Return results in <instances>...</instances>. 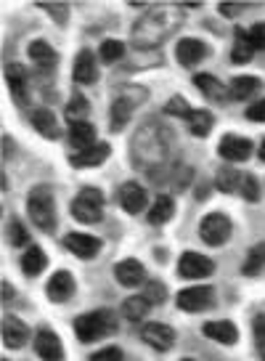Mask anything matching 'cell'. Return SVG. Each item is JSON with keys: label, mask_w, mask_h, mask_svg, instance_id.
<instances>
[{"label": "cell", "mask_w": 265, "mask_h": 361, "mask_svg": "<svg viewBox=\"0 0 265 361\" xmlns=\"http://www.w3.org/2000/svg\"><path fill=\"white\" fill-rule=\"evenodd\" d=\"M3 141H6V152H3V157L8 159V154H11V138H8V135H3Z\"/></svg>", "instance_id": "cell-46"}, {"label": "cell", "mask_w": 265, "mask_h": 361, "mask_svg": "<svg viewBox=\"0 0 265 361\" xmlns=\"http://www.w3.org/2000/svg\"><path fill=\"white\" fill-rule=\"evenodd\" d=\"M45 266H48V255H45L40 247H30L22 255V271L27 274V276H37V274H43Z\"/></svg>", "instance_id": "cell-27"}, {"label": "cell", "mask_w": 265, "mask_h": 361, "mask_svg": "<svg viewBox=\"0 0 265 361\" xmlns=\"http://www.w3.org/2000/svg\"><path fill=\"white\" fill-rule=\"evenodd\" d=\"M27 213L32 218V224L45 231V234H54L56 228V204H54V192L51 186H35L27 200Z\"/></svg>", "instance_id": "cell-3"}, {"label": "cell", "mask_w": 265, "mask_h": 361, "mask_svg": "<svg viewBox=\"0 0 265 361\" xmlns=\"http://www.w3.org/2000/svg\"><path fill=\"white\" fill-rule=\"evenodd\" d=\"M37 6H40V8H48L56 22H61V24L66 22V6L64 3H37Z\"/></svg>", "instance_id": "cell-42"}, {"label": "cell", "mask_w": 265, "mask_h": 361, "mask_svg": "<svg viewBox=\"0 0 265 361\" xmlns=\"http://www.w3.org/2000/svg\"><path fill=\"white\" fill-rule=\"evenodd\" d=\"M35 350L43 361H64V345L56 332H51L48 327L37 329V338H35Z\"/></svg>", "instance_id": "cell-11"}, {"label": "cell", "mask_w": 265, "mask_h": 361, "mask_svg": "<svg viewBox=\"0 0 265 361\" xmlns=\"http://www.w3.org/2000/svg\"><path fill=\"white\" fill-rule=\"evenodd\" d=\"M45 295H48V300H54V303H66V300L75 295V276H72L69 271H56L54 276L48 279Z\"/></svg>", "instance_id": "cell-14"}, {"label": "cell", "mask_w": 265, "mask_h": 361, "mask_svg": "<svg viewBox=\"0 0 265 361\" xmlns=\"http://www.w3.org/2000/svg\"><path fill=\"white\" fill-rule=\"evenodd\" d=\"M30 338V327L16 316H6L3 319V345L6 348H22Z\"/></svg>", "instance_id": "cell-19"}, {"label": "cell", "mask_w": 265, "mask_h": 361, "mask_svg": "<svg viewBox=\"0 0 265 361\" xmlns=\"http://www.w3.org/2000/svg\"><path fill=\"white\" fill-rule=\"evenodd\" d=\"M218 154L228 162H244V159L252 154V141L236 133H226L218 144Z\"/></svg>", "instance_id": "cell-8"}, {"label": "cell", "mask_w": 265, "mask_h": 361, "mask_svg": "<svg viewBox=\"0 0 265 361\" xmlns=\"http://www.w3.org/2000/svg\"><path fill=\"white\" fill-rule=\"evenodd\" d=\"M72 215L80 224H99L101 215H104V194L93 186L82 189L72 202Z\"/></svg>", "instance_id": "cell-5"}, {"label": "cell", "mask_w": 265, "mask_h": 361, "mask_svg": "<svg viewBox=\"0 0 265 361\" xmlns=\"http://www.w3.org/2000/svg\"><path fill=\"white\" fill-rule=\"evenodd\" d=\"M178 27H180V13L167 6H156L132 24V45L135 48H156L165 43Z\"/></svg>", "instance_id": "cell-1"}, {"label": "cell", "mask_w": 265, "mask_h": 361, "mask_svg": "<svg viewBox=\"0 0 265 361\" xmlns=\"http://www.w3.org/2000/svg\"><path fill=\"white\" fill-rule=\"evenodd\" d=\"M175 215V202H173V197L170 194H159L152 204V210H149V224L154 226H162L167 224L170 218Z\"/></svg>", "instance_id": "cell-25"}, {"label": "cell", "mask_w": 265, "mask_h": 361, "mask_svg": "<svg viewBox=\"0 0 265 361\" xmlns=\"http://www.w3.org/2000/svg\"><path fill=\"white\" fill-rule=\"evenodd\" d=\"M188 128H191V133L199 135V138H204V135L212 130V125H215V117H212L207 109H194V112L186 117Z\"/></svg>", "instance_id": "cell-30"}, {"label": "cell", "mask_w": 265, "mask_h": 361, "mask_svg": "<svg viewBox=\"0 0 265 361\" xmlns=\"http://www.w3.org/2000/svg\"><path fill=\"white\" fill-rule=\"evenodd\" d=\"M239 194H242L244 200H249V202H257L260 200V183H257V178L254 176H244Z\"/></svg>", "instance_id": "cell-38"}, {"label": "cell", "mask_w": 265, "mask_h": 361, "mask_svg": "<svg viewBox=\"0 0 265 361\" xmlns=\"http://www.w3.org/2000/svg\"><path fill=\"white\" fill-rule=\"evenodd\" d=\"M30 59L35 61V67L43 69V72H51V69L56 67V61H58L56 51L45 43V40H35V43L30 45Z\"/></svg>", "instance_id": "cell-23"}, {"label": "cell", "mask_w": 265, "mask_h": 361, "mask_svg": "<svg viewBox=\"0 0 265 361\" xmlns=\"http://www.w3.org/2000/svg\"><path fill=\"white\" fill-rule=\"evenodd\" d=\"M149 311H152V303L146 300V295H132L122 303V316L130 319V322H141Z\"/></svg>", "instance_id": "cell-28"}, {"label": "cell", "mask_w": 265, "mask_h": 361, "mask_svg": "<svg viewBox=\"0 0 265 361\" xmlns=\"http://www.w3.org/2000/svg\"><path fill=\"white\" fill-rule=\"evenodd\" d=\"M247 35L254 51H265V22H257L252 30H247Z\"/></svg>", "instance_id": "cell-39"}, {"label": "cell", "mask_w": 265, "mask_h": 361, "mask_svg": "<svg viewBox=\"0 0 265 361\" xmlns=\"http://www.w3.org/2000/svg\"><path fill=\"white\" fill-rule=\"evenodd\" d=\"M247 120H252V123H265V99L263 102L252 104V106L247 109Z\"/></svg>", "instance_id": "cell-44"}, {"label": "cell", "mask_w": 265, "mask_h": 361, "mask_svg": "<svg viewBox=\"0 0 265 361\" xmlns=\"http://www.w3.org/2000/svg\"><path fill=\"white\" fill-rule=\"evenodd\" d=\"M260 159H263V162H265V141H263V144H260Z\"/></svg>", "instance_id": "cell-48"}, {"label": "cell", "mask_w": 265, "mask_h": 361, "mask_svg": "<svg viewBox=\"0 0 265 361\" xmlns=\"http://www.w3.org/2000/svg\"><path fill=\"white\" fill-rule=\"evenodd\" d=\"M117 332V314L111 308H99L75 319V335L82 343H96Z\"/></svg>", "instance_id": "cell-2"}, {"label": "cell", "mask_w": 265, "mask_h": 361, "mask_svg": "<svg viewBox=\"0 0 265 361\" xmlns=\"http://www.w3.org/2000/svg\"><path fill=\"white\" fill-rule=\"evenodd\" d=\"M114 276L125 287H138V284L146 282V269L144 263H138L135 258H125L114 266Z\"/></svg>", "instance_id": "cell-18"}, {"label": "cell", "mask_w": 265, "mask_h": 361, "mask_svg": "<svg viewBox=\"0 0 265 361\" xmlns=\"http://www.w3.org/2000/svg\"><path fill=\"white\" fill-rule=\"evenodd\" d=\"M194 85H197L207 99H212L215 104H226L228 102V88L223 85L218 78H212V75H207V72H202V75H197L194 78Z\"/></svg>", "instance_id": "cell-22"}, {"label": "cell", "mask_w": 265, "mask_h": 361, "mask_svg": "<svg viewBox=\"0 0 265 361\" xmlns=\"http://www.w3.org/2000/svg\"><path fill=\"white\" fill-rule=\"evenodd\" d=\"M144 295H146V300H149L152 305H159V303H165V300H167V287L162 282H149V284H146Z\"/></svg>", "instance_id": "cell-37"}, {"label": "cell", "mask_w": 265, "mask_h": 361, "mask_svg": "<svg viewBox=\"0 0 265 361\" xmlns=\"http://www.w3.org/2000/svg\"><path fill=\"white\" fill-rule=\"evenodd\" d=\"M90 114V104L85 96H75L72 102L66 104V120H69V125L75 123H88L85 117Z\"/></svg>", "instance_id": "cell-32"}, {"label": "cell", "mask_w": 265, "mask_h": 361, "mask_svg": "<svg viewBox=\"0 0 265 361\" xmlns=\"http://www.w3.org/2000/svg\"><path fill=\"white\" fill-rule=\"evenodd\" d=\"M125 56V45L120 40H106V43H101V59L104 61H117V59Z\"/></svg>", "instance_id": "cell-36"}, {"label": "cell", "mask_w": 265, "mask_h": 361, "mask_svg": "<svg viewBox=\"0 0 265 361\" xmlns=\"http://www.w3.org/2000/svg\"><path fill=\"white\" fill-rule=\"evenodd\" d=\"M146 102V88H138V85H128V88H122V93L114 99L111 104V123L109 128L117 133L122 130L125 125L130 123V114L135 106H141Z\"/></svg>", "instance_id": "cell-4"}, {"label": "cell", "mask_w": 265, "mask_h": 361, "mask_svg": "<svg viewBox=\"0 0 265 361\" xmlns=\"http://www.w3.org/2000/svg\"><path fill=\"white\" fill-rule=\"evenodd\" d=\"M202 332H204V338L215 340V343H223V345H233L236 340H239V329H236V324L233 322H207L204 327H202Z\"/></svg>", "instance_id": "cell-21"}, {"label": "cell", "mask_w": 265, "mask_h": 361, "mask_svg": "<svg viewBox=\"0 0 265 361\" xmlns=\"http://www.w3.org/2000/svg\"><path fill=\"white\" fill-rule=\"evenodd\" d=\"M8 234H11V242L16 245V247H24V245L30 242V237H27V231H24V226H22V221H16V218H13L11 226H8Z\"/></svg>", "instance_id": "cell-40"}, {"label": "cell", "mask_w": 265, "mask_h": 361, "mask_svg": "<svg viewBox=\"0 0 265 361\" xmlns=\"http://www.w3.org/2000/svg\"><path fill=\"white\" fill-rule=\"evenodd\" d=\"M180 361H194V359H180Z\"/></svg>", "instance_id": "cell-49"}, {"label": "cell", "mask_w": 265, "mask_h": 361, "mask_svg": "<svg viewBox=\"0 0 265 361\" xmlns=\"http://www.w3.org/2000/svg\"><path fill=\"white\" fill-rule=\"evenodd\" d=\"M242 173H236L233 168H221L218 170V189L226 194H233L242 189Z\"/></svg>", "instance_id": "cell-34"}, {"label": "cell", "mask_w": 265, "mask_h": 361, "mask_svg": "<svg viewBox=\"0 0 265 361\" xmlns=\"http://www.w3.org/2000/svg\"><path fill=\"white\" fill-rule=\"evenodd\" d=\"M254 343H257L260 350H265V314L254 319Z\"/></svg>", "instance_id": "cell-43"}, {"label": "cell", "mask_w": 265, "mask_h": 361, "mask_svg": "<svg viewBox=\"0 0 265 361\" xmlns=\"http://www.w3.org/2000/svg\"><path fill=\"white\" fill-rule=\"evenodd\" d=\"M199 237L212 247H221L223 242L231 237V218H226L223 213H210L207 218H202Z\"/></svg>", "instance_id": "cell-6"}, {"label": "cell", "mask_w": 265, "mask_h": 361, "mask_svg": "<svg viewBox=\"0 0 265 361\" xmlns=\"http://www.w3.org/2000/svg\"><path fill=\"white\" fill-rule=\"evenodd\" d=\"M72 75L78 82L82 85H90V82H96L99 80V67H96V56H93V51L88 48H82L75 59V69H72Z\"/></svg>", "instance_id": "cell-20"}, {"label": "cell", "mask_w": 265, "mask_h": 361, "mask_svg": "<svg viewBox=\"0 0 265 361\" xmlns=\"http://www.w3.org/2000/svg\"><path fill=\"white\" fill-rule=\"evenodd\" d=\"M69 141H72V147H80V152H82V149H90L96 144V128L90 123L69 125Z\"/></svg>", "instance_id": "cell-26"}, {"label": "cell", "mask_w": 265, "mask_h": 361, "mask_svg": "<svg viewBox=\"0 0 265 361\" xmlns=\"http://www.w3.org/2000/svg\"><path fill=\"white\" fill-rule=\"evenodd\" d=\"M191 112H194V109H191L186 104V99H180V96H173V99L165 104V114H170V117H183V120H186Z\"/></svg>", "instance_id": "cell-35"}, {"label": "cell", "mask_w": 265, "mask_h": 361, "mask_svg": "<svg viewBox=\"0 0 265 361\" xmlns=\"http://www.w3.org/2000/svg\"><path fill=\"white\" fill-rule=\"evenodd\" d=\"M32 125L37 128V133H43L48 141H56L58 138V117H56L51 109H37L32 112Z\"/></svg>", "instance_id": "cell-24"}, {"label": "cell", "mask_w": 265, "mask_h": 361, "mask_svg": "<svg viewBox=\"0 0 265 361\" xmlns=\"http://www.w3.org/2000/svg\"><path fill=\"white\" fill-rule=\"evenodd\" d=\"M178 61L183 64V67H197L202 59L210 56V48L202 43V40H197V37H183V40H178Z\"/></svg>", "instance_id": "cell-15"}, {"label": "cell", "mask_w": 265, "mask_h": 361, "mask_svg": "<svg viewBox=\"0 0 265 361\" xmlns=\"http://www.w3.org/2000/svg\"><path fill=\"white\" fill-rule=\"evenodd\" d=\"M212 271H215V263L199 252H183L180 263H178V274L186 279H202V276H210Z\"/></svg>", "instance_id": "cell-9"}, {"label": "cell", "mask_w": 265, "mask_h": 361, "mask_svg": "<svg viewBox=\"0 0 265 361\" xmlns=\"http://www.w3.org/2000/svg\"><path fill=\"white\" fill-rule=\"evenodd\" d=\"M111 154V147L109 144H93L90 149H82L78 154H72L69 157V165L72 168H99L104 165Z\"/></svg>", "instance_id": "cell-17"}, {"label": "cell", "mask_w": 265, "mask_h": 361, "mask_svg": "<svg viewBox=\"0 0 265 361\" xmlns=\"http://www.w3.org/2000/svg\"><path fill=\"white\" fill-rule=\"evenodd\" d=\"M90 361H122V348H117V345L101 348V350H96V353L90 356Z\"/></svg>", "instance_id": "cell-41"}, {"label": "cell", "mask_w": 265, "mask_h": 361, "mask_svg": "<svg viewBox=\"0 0 265 361\" xmlns=\"http://www.w3.org/2000/svg\"><path fill=\"white\" fill-rule=\"evenodd\" d=\"M3 361H8V359H3Z\"/></svg>", "instance_id": "cell-50"}, {"label": "cell", "mask_w": 265, "mask_h": 361, "mask_svg": "<svg viewBox=\"0 0 265 361\" xmlns=\"http://www.w3.org/2000/svg\"><path fill=\"white\" fill-rule=\"evenodd\" d=\"M260 88H263V82H260L257 78H247V75H242V78H233L231 99H236V102H244V99L254 96Z\"/></svg>", "instance_id": "cell-29"}, {"label": "cell", "mask_w": 265, "mask_h": 361, "mask_svg": "<svg viewBox=\"0 0 265 361\" xmlns=\"http://www.w3.org/2000/svg\"><path fill=\"white\" fill-rule=\"evenodd\" d=\"M239 8H242L239 3H221V13H223V16H236V13H239Z\"/></svg>", "instance_id": "cell-45"}, {"label": "cell", "mask_w": 265, "mask_h": 361, "mask_svg": "<svg viewBox=\"0 0 265 361\" xmlns=\"http://www.w3.org/2000/svg\"><path fill=\"white\" fill-rule=\"evenodd\" d=\"M265 269V242H257L252 250H249V255L244 260V274L247 276H254V274H260Z\"/></svg>", "instance_id": "cell-33"}, {"label": "cell", "mask_w": 265, "mask_h": 361, "mask_svg": "<svg viewBox=\"0 0 265 361\" xmlns=\"http://www.w3.org/2000/svg\"><path fill=\"white\" fill-rule=\"evenodd\" d=\"M117 197H120V207L125 210V213H130V215H138L146 207V202H149L146 189L138 183V180H128V183L120 189V194H117Z\"/></svg>", "instance_id": "cell-13"}, {"label": "cell", "mask_w": 265, "mask_h": 361, "mask_svg": "<svg viewBox=\"0 0 265 361\" xmlns=\"http://www.w3.org/2000/svg\"><path fill=\"white\" fill-rule=\"evenodd\" d=\"M252 56H254V48L249 43L247 30H236V43H233V51H231L233 64H247Z\"/></svg>", "instance_id": "cell-31"}, {"label": "cell", "mask_w": 265, "mask_h": 361, "mask_svg": "<svg viewBox=\"0 0 265 361\" xmlns=\"http://www.w3.org/2000/svg\"><path fill=\"white\" fill-rule=\"evenodd\" d=\"M175 303L180 311H188V314L207 311L215 305V290L212 287H186V290L178 293Z\"/></svg>", "instance_id": "cell-7"}, {"label": "cell", "mask_w": 265, "mask_h": 361, "mask_svg": "<svg viewBox=\"0 0 265 361\" xmlns=\"http://www.w3.org/2000/svg\"><path fill=\"white\" fill-rule=\"evenodd\" d=\"M6 82L13 93V102L19 106H27L30 104V75L22 64H8L6 67Z\"/></svg>", "instance_id": "cell-10"}, {"label": "cell", "mask_w": 265, "mask_h": 361, "mask_svg": "<svg viewBox=\"0 0 265 361\" xmlns=\"http://www.w3.org/2000/svg\"><path fill=\"white\" fill-rule=\"evenodd\" d=\"M64 245H66V250H69L72 255H78V258H82V260L96 258V255L101 252V239L90 237V234H80V231H75V234H66Z\"/></svg>", "instance_id": "cell-12"}, {"label": "cell", "mask_w": 265, "mask_h": 361, "mask_svg": "<svg viewBox=\"0 0 265 361\" xmlns=\"http://www.w3.org/2000/svg\"><path fill=\"white\" fill-rule=\"evenodd\" d=\"M3 298H6V300L11 298V284H8V282H3Z\"/></svg>", "instance_id": "cell-47"}, {"label": "cell", "mask_w": 265, "mask_h": 361, "mask_svg": "<svg viewBox=\"0 0 265 361\" xmlns=\"http://www.w3.org/2000/svg\"><path fill=\"white\" fill-rule=\"evenodd\" d=\"M141 335H144L146 345H152L154 350H170L173 348V343H175V332L167 327V324H159V322H149V324H144Z\"/></svg>", "instance_id": "cell-16"}]
</instances>
